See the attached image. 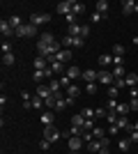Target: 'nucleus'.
Returning a JSON list of instances; mask_svg holds the SVG:
<instances>
[{
    "label": "nucleus",
    "instance_id": "1",
    "mask_svg": "<svg viewBox=\"0 0 138 154\" xmlns=\"http://www.w3.org/2000/svg\"><path fill=\"white\" fill-rule=\"evenodd\" d=\"M41 136H44L46 140L55 143V140H60V138H62V131H58V129L51 124V127H41Z\"/></svg>",
    "mask_w": 138,
    "mask_h": 154
},
{
    "label": "nucleus",
    "instance_id": "2",
    "mask_svg": "<svg viewBox=\"0 0 138 154\" xmlns=\"http://www.w3.org/2000/svg\"><path fill=\"white\" fill-rule=\"evenodd\" d=\"M97 83H101V85H108L111 88L113 83H115V76H113V71H97Z\"/></svg>",
    "mask_w": 138,
    "mask_h": 154
},
{
    "label": "nucleus",
    "instance_id": "3",
    "mask_svg": "<svg viewBox=\"0 0 138 154\" xmlns=\"http://www.w3.org/2000/svg\"><path fill=\"white\" fill-rule=\"evenodd\" d=\"M14 35H16V37H35V35H37V28H35L32 23H28V26H21Z\"/></svg>",
    "mask_w": 138,
    "mask_h": 154
},
{
    "label": "nucleus",
    "instance_id": "4",
    "mask_svg": "<svg viewBox=\"0 0 138 154\" xmlns=\"http://www.w3.org/2000/svg\"><path fill=\"white\" fill-rule=\"evenodd\" d=\"M83 138L81 136H72V138H67V145H69V152H81V147H83Z\"/></svg>",
    "mask_w": 138,
    "mask_h": 154
},
{
    "label": "nucleus",
    "instance_id": "5",
    "mask_svg": "<svg viewBox=\"0 0 138 154\" xmlns=\"http://www.w3.org/2000/svg\"><path fill=\"white\" fill-rule=\"evenodd\" d=\"M51 21V14H30V23L35 28H39L41 23H48Z\"/></svg>",
    "mask_w": 138,
    "mask_h": 154
},
{
    "label": "nucleus",
    "instance_id": "6",
    "mask_svg": "<svg viewBox=\"0 0 138 154\" xmlns=\"http://www.w3.org/2000/svg\"><path fill=\"white\" fill-rule=\"evenodd\" d=\"M72 7H74V2L72 0H62V2H58V14L60 16H67V14H72Z\"/></svg>",
    "mask_w": 138,
    "mask_h": 154
},
{
    "label": "nucleus",
    "instance_id": "7",
    "mask_svg": "<svg viewBox=\"0 0 138 154\" xmlns=\"http://www.w3.org/2000/svg\"><path fill=\"white\" fill-rule=\"evenodd\" d=\"M133 12L138 14V2H133V0H124V2H122V14L129 16V14H133Z\"/></svg>",
    "mask_w": 138,
    "mask_h": 154
},
{
    "label": "nucleus",
    "instance_id": "8",
    "mask_svg": "<svg viewBox=\"0 0 138 154\" xmlns=\"http://www.w3.org/2000/svg\"><path fill=\"white\" fill-rule=\"evenodd\" d=\"M0 35H2V37H12V35H14V28L9 26V21H7V19L0 21Z\"/></svg>",
    "mask_w": 138,
    "mask_h": 154
},
{
    "label": "nucleus",
    "instance_id": "9",
    "mask_svg": "<svg viewBox=\"0 0 138 154\" xmlns=\"http://www.w3.org/2000/svg\"><path fill=\"white\" fill-rule=\"evenodd\" d=\"M58 42V39L53 37V32H41L39 35V44H44V46H53Z\"/></svg>",
    "mask_w": 138,
    "mask_h": 154
},
{
    "label": "nucleus",
    "instance_id": "10",
    "mask_svg": "<svg viewBox=\"0 0 138 154\" xmlns=\"http://www.w3.org/2000/svg\"><path fill=\"white\" fill-rule=\"evenodd\" d=\"M65 74H67V76H69V78H72V81H76V78H81V76H83V71H81L78 67H76V64H69Z\"/></svg>",
    "mask_w": 138,
    "mask_h": 154
},
{
    "label": "nucleus",
    "instance_id": "11",
    "mask_svg": "<svg viewBox=\"0 0 138 154\" xmlns=\"http://www.w3.org/2000/svg\"><path fill=\"white\" fill-rule=\"evenodd\" d=\"M55 122V115H53V110H44L41 113V127H51Z\"/></svg>",
    "mask_w": 138,
    "mask_h": 154
},
{
    "label": "nucleus",
    "instance_id": "12",
    "mask_svg": "<svg viewBox=\"0 0 138 154\" xmlns=\"http://www.w3.org/2000/svg\"><path fill=\"white\" fill-rule=\"evenodd\" d=\"M37 97H41V99H51L53 97V92H51V88H48V85H37Z\"/></svg>",
    "mask_w": 138,
    "mask_h": 154
},
{
    "label": "nucleus",
    "instance_id": "13",
    "mask_svg": "<svg viewBox=\"0 0 138 154\" xmlns=\"http://www.w3.org/2000/svg\"><path fill=\"white\" fill-rule=\"evenodd\" d=\"M32 64H35V69H37V71H44L46 67H51V64H48V60H46V58H41V55H37Z\"/></svg>",
    "mask_w": 138,
    "mask_h": 154
},
{
    "label": "nucleus",
    "instance_id": "14",
    "mask_svg": "<svg viewBox=\"0 0 138 154\" xmlns=\"http://www.w3.org/2000/svg\"><path fill=\"white\" fill-rule=\"evenodd\" d=\"M85 147H87V152H92V154H94V152H99V149H104V143L94 138V140H90V143H87Z\"/></svg>",
    "mask_w": 138,
    "mask_h": 154
},
{
    "label": "nucleus",
    "instance_id": "15",
    "mask_svg": "<svg viewBox=\"0 0 138 154\" xmlns=\"http://www.w3.org/2000/svg\"><path fill=\"white\" fill-rule=\"evenodd\" d=\"M7 21H9V26L14 28V32L19 30L21 26H23V21H21V16H19V14H12V16H9V19H7Z\"/></svg>",
    "mask_w": 138,
    "mask_h": 154
},
{
    "label": "nucleus",
    "instance_id": "16",
    "mask_svg": "<svg viewBox=\"0 0 138 154\" xmlns=\"http://www.w3.org/2000/svg\"><path fill=\"white\" fill-rule=\"evenodd\" d=\"M55 58H58V62H69V60H72V51H67V48H62V51L60 53H55Z\"/></svg>",
    "mask_w": 138,
    "mask_h": 154
},
{
    "label": "nucleus",
    "instance_id": "17",
    "mask_svg": "<svg viewBox=\"0 0 138 154\" xmlns=\"http://www.w3.org/2000/svg\"><path fill=\"white\" fill-rule=\"evenodd\" d=\"M83 81H87V83H94V81H97V71L94 69H83Z\"/></svg>",
    "mask_w": 138,
    "mask_h": 154
},
{
    "label": "nucleus",
    "instance_id": "18",
    "mask_svg": "<svg viewBox=\"0 0 138 154\" xmlns=\"http://www.w3.org/2000/svg\"><path fill=\"white\" fill-rule=\"evenodd\" d=\"M81 94V90H78V85H69V88H67V97H69V99H72V101H76V97Z\"/></svg>",
    "mask_w": 138,
    "mask_h": 154
},
{
    "label": "nucleus",
    "instance_id": "19",
    "mask_svg": "<svg viewBox=\"0 0 138 154\" xmlns=\"http://www.w3.org/2000/svg\"><path fill=\"white\" fill-rule=\"evenodd\" d=\"M97 62L101 64V67H111V64H113V55H111V53H104V55H99Z\"/></svg>",
    "mask_w": 138,
    "mask_h": 154
},
{
    "label": "nucleus",
    "instance_id": "20",
    "mask_svg": "<svg viewBox=\"0 0 138 154\" xmlns=\"http://www.w3.org/2000/svg\"><path fill=\"white\" fill-rule=\"evenodd\" d=\"M124 83L129 85V88H136V85H138V74H133V71H131V74H127Z\"/></svg>",
    "mask_w": 138,
    "mask_h": 154
},
{
    "label": "nucleus",
    "instance_id": "21",
    "mask_svg": "<svg viewBox=\"0 0 138 154\" xmlns=\"http://www.w3.org/2000/svg\"><path fill=\"white\" fill-rule=\"evenodd\" d=\"M83 124H85V117L81 115V113H76V115L72 117V127H78V129H83Z\"/></svg>",
    "mask_w": 138,
    "mask_h": 154
},
{
    "label": "nucleus",
    "instance_id": "22",
    "mask_svg": "<svg viewBox=\"0 0 138 154\" xmlns=\"http://www.w3.org/2000/svg\"><path fill=\"white\" fill-rule=\"evenodd\" d=\"M129 147H131V140H129V136H127V138H122V140L118 143V149H120V152H129Z\"/></svg>",
    "mask_w": 138,
    "mask_h": 154
},
{
    "label": "nucleus",
    "instance_id": "23",
    "mask_svg": "<svg viewBox=\"0 0 138 154\" xmlns=\"http://www.w3.org/2000/svg\"><path fill=\"white\" fill-rule=\"evenodd\" d=\"M51 69L53 71H55V74H60V76H65V64H62V62H58V60H55V62H51Z\"/></svg>",
    "mask_w": 138,
    "mask_h": 154
},
{
    "label": "nucleus",
    "instance_id": "24",
    "mask_svg": "<svg viewBox=\"0 0 138 154\" xmlns=\"http://www.w3.org/2000/svg\"><path fill=\"white\" fill-rule=\"evenodd\" d=\"M129 110H131V108H129V103H118V110H115V113H118L120 117H127V115H129Z\"/></svg>",
    "mask_w": 138,
    "mask_h": 154
},
{
    "label": "nucleus",
    "instance_id": "25",
    "mask_svg": "<svg viewBox=\"0 0 138 154\" xmlns=\"http://www.w3.org/2000/svg\"><path fill=\"white\" fill-rule=\"evenodd\" d=\"M92 136H94L97 140H101V138H106V136H108V131H106V129H101V127H94V129H92Z\"/></svg>",
    "mask_w": 138,
    "mask_h": 154
},
{
    "label": "nucleus",
    "instance_id": "26",
    "mask_svg": "<svg viewBox=\"0 0 138 154\" xmlns=\"http://www.w3.org/2000/svg\"><path fill=\"white\" fill-rule=\"evenodd\" d=\"M72 14H76V16L85 14V5H83V2H74V7H72Z\"/></svg>",
    "mask_w": 138,
    "mask_h": 154
},
{
    "label": "nucleus",
    "instance_id": "27",
    "mask_svg": "<svg viewBox=\"0 0 138 154\" xmlns=\"http://www.w3.org/2000/svg\"><path fill=\"white\" fill-rule=\"evenodd\" d=\"M118 113H115V110H108V113H106V122L108 124H118Z\"/></svg>",
    "mask_w": 138,
    "mask_h": 154
},
{
    "label": "nucleus",
    "instance_id": "28",
    "mask_svg": "<svg viewBox=\"0 0 138 154\" xmlns=\"http://www.w3.org/2000/svg\"><path fill=\"white\" fill-rule=\"evenodd\" d=\"M94 12L106 14V12H108V2H106V0H97V9H94Z\"/></svg>",
    "mask_w": 138,
    "mask_h": 154
},
{
    "label": "nucleus",
    "instance_id": "29",
    "mask_svg": "<svg viewBox=\"0 0 138 154\" xmlns=\"http://www.w3.org/2000/svg\"><path fill=\"white\" fill-rule=\"evenodd\" d=\"M113 55H118V58H124V46H122V44H113Z\"/></svg>",
    "mask_w": 138,
    "mask_h": 154
},
{
    "label": "nucleus",
    "instance_id": "30",
    "mask_svg": "<svg viewBox=\"0 0 138 154\" xmlns=\"http://www.w3.org/2000/svg\"><path fill=\"white\" fill-rule=\"evenodd\" d=\"M41 106H46V103H44V99H41V97H37V94H35V97H32V108L41 110Z\"/></svg>",
    "mask_w": 138,
    "mask_h": 154
},
{
    "label": "nucleus",
    "instance_id": "31",
    "mask_svg": "<svg viewBox=\"0 0 138 154\" xmlns=\"http://www.w3.org/2000/svg\"><path fill=\"white\" fill-rule=\"evenodd\" d=\"M81 115L85 117V120H92V117H94V108H90V106H85V108L81 110Z\"/></svg>",
    "mask_w": 138,
    "mask_h": 154
},
{
    "label": "nucleus",
    "instance_id": "32",
    "mask_svg": "<svg viewBox=\"0 0 138 154\" xmlns=\"http://www.w3.org/2000/svg\"><path fill=\"white\" fill-rule=\"evenodd\" d=\"M113 76H115V78H124L127 76L124 67H113Z\"/></svg>",
    "mask_w": 138,
    "mask_h": 154
},
{
    "label": "nucleus",
    "instance_id": "33",
    "mask_svg": "<svg viewBox=\"0 0 138 154\" xmlns=\"http://www.w3.org/2000/svg\"><path fill=\"white\" fill-rule=\"evenodd\" d=\"M92 23H101V21H106V14H99V12H92Z\"/></svg>",
    "mask_w": 138,
    "mask_h": 154
},
{
    "label": "nucleus",
    "instance_id": "34",
    "mask_svg": "<svg viewBox=\"0 0 138 154\" xmlns=\"http://www.w3.org/2000/svg\"><path fill=\"white\" fill-rule=\"evenodd\" d=\"M67 35H69V37H78L81 35V26L78 23H76V26H69V32H67Z\"/></svg>",
    "mask_w": 138,
    "mask_h": 154
},
{
    "label": "nucleus",
    "instance_id": "35",
    "mask_svg": "<svg viewBox=\"0 0 138 154\" xmlns=\"http://www.w3.org/2000/svg\"><path fill=\"white\" fill-rule=\"evenodd\" d=\"M2 62H5L7 67H9V64H14V62H16V55H14V53H7V55H2Z\"/></svg>",
    "mask_w": 138,
    "mask_h": 154
},
{
    "label": "nucleus",
    "instance_id": "36",
    "mask_svg": "<svg viewBox=\"0 0 138 154\" xmlns=\"http://www.w3.org/2000/svg\"><path fill=\"white\" fill-rule=\"evenodd\" d=\"M67 106H69V101H67V97H62V99H58V103H55V110H65Z\"/></svg>",
    "mask_w": 138,
    "mask_h": 154
},
{
    "label": "nucleus",
    "instance_id": "37",
    "mask_svg": "<svg viewBox=\"0 0 138 154\" xmlns=\"http://www.w3.org/2000/svg\"><path fill=\"white\" fill-rule=\"evenodd\" d=\"M118 99H108V101H106V110H118Z\"/></svg>",
    "mask_w": 138,
    "mask_h": 154
},
{
    "label": "nucleus",
    "instance_id": "38",
    "mask_svg": "<svg viewBox=\"0 0 138 154\" xmlns=\"http://www.w3.org/2000/svg\"><path fill=\"white\" fill-rule=\"evenodd\" d=\"M32 81L41 85V81H44V71H37V69H35V74H32Z\"/></svg>",
    "mask_w": 138,
    "mask_h": 154
},
{
    "label": "nucleus",
    "instance_id": "39",
    "mask_svg": "<svg viewBox=\"0 0 138 154\" xmlns=\"http://www.w3.org/2000/svg\"><path fill=\"white\" fill-rule=\"evenodd\" d=\"M0 48H2V55H7V53H12V44H9V42H2V44H0Z\"/></svg>",
    "mask_w": 138,
    "mask_h": 154
},
{
    "label": "nucleus",
    "instance_id": "40",
    "mask_svg": "<svg viewBox=\"0 0 138 154\" xmlns=\"http://www.w3.org/2000/svg\"><path fill=\"white\" fill-rule=\"evenodd\" d=\"M60 44H62V46H74V37H69V35H65V37L60 39Z\"/></svg>",
    "mask_w": 138,
    "mask_h": 154
},
{
    "label": "nucleus",
    "instance_id": "41",
    "mask_svg": "<svg viewBox=\"0 0 138 154\" xmlns=\"http://www.w3.org/2000/svg\"><path fill=\"white\" fill-rule=\"evenodd\" d=\"M60 85H62V88H69V85H72V78L67 76V74H65V76H60Z\"/></svg>",
    "mask_w": 138,
    "mask_h": 154
},
{
    "label": "nucleus",
    "instance_id": "42",
    "mask_svg": "<svg viewBox=\"0 0 138 154\" xmlns=\"http://www.w3.org/2000/svg\"><path fill=\"white\" fill-rule=\"evenodd\" d=\"M106 131H108V136H118V134H120L118 124H108V129H106Z\"/></svg>",
    "mask_w": 138,
    "mask_h": 154
},
{
    "label": "nucleus",
    "instance_id": "43",
    "mask_svg": "<svg viewBox=\"0 0 138 154\" xmlns=\"http://www.w3.org/2000/svg\"><path fill=\"white\" fill-rule=\"evenodd\" d=\"M85 92H87V94H97V83H87L85 85Z\"/></svg>",
    "mask_w": 138,
    "mask_h": 154
},
{
    "label": "nucleus",
    "instance_id": "44",
    "mask_svg": "<svg viewBox=\"0 0 138 154\" xmlns=\"http://www.w3.org/2000/svg\"><path fill=\"white\" fill-rule=\"evenodd\" d=\"M118 94H120V90L115 85H111V88H108V97H111V99H118Z\"/></svg>",
    "mask_w": 138,
    "mask_h": 154
},
{
    "label": "nucleus",
    "instance_id": "45",
    "mask_svg": "<svg viewBox=\"0 0 138 154\" xmlns=\"http://www.w3.org/2000/svg\"><path fill=\"white\" fill-rule=\"evenodd\" d=\"M51 145H53V143H51V140H46V138H41V140H39V147L44 149V152H46V149H51Z\"/></svg>",
    "mask_w": 138,
    "mask_h": 154
},
{
    "label": "nucleus",
    "instance_id": "46",
    "mask_svg": "<svg viewBox=\"0 0 138 154\" xmlns=\"http://www.w3.org/2000/svg\"><path fill=\"white\" fill-rule=\"evenodd\" d=\"M74 46H76V48H83V46H85V39L83 37H74Z\"/></svg>",
    "mask_w": 138,
    "mask_h": 154
},
{
    "label": "nucleus",
    "instance_id": "47",
    "mask_svg": "<svg viewBox=\"0 0 138 154\" xmlns=\"http://www.w3.org/2000/svg\"><path fill=\"white\" fill-rule=\"evenodd\" d=\"M113 64H115V67H124V58H118V55H113Z\"/></svg>",
    "mask_w": 138,
    "mask_h": 154
},
{
    "label": "nucleus",
    "instance_id": "48",
    "mask_svg": "<svg viewBox=\"0 0 138 154\" xmlns=\"http://www.w3.org/2000/svg\"><path fill=\"white\" fill-rule=\"evenodd\" d=\"M87 35H90V26H81V35H78V37H83V39H85Z\"/></svg>",
    "mask_w": 138,
    "mask_h": 154
},
{
    "label": "nucleus",
    "instance_id": "49",
    "mask_svg": "<svg viewBox=\"0 0 138 154\" xmlns=\"http://www.w3.org/2000/svg\"><path fill=\"white\" fill-rule=\"evenodd\" d=\"M106 113H108L106 108H97V110H94V117H104V120H106Z\"/></svg>",
    "mask_w": 138,
    "mask_h": 154
},
{
    "label": "nucleus",
    "instance_id": "50",
    "mask_svg": "<svg viewBox=\"0 0 138 154\" xmlns=\"http://www.w3.org/2000/svg\"><path fill=\"white\" fill-rule=\"evenodd\" d=\"M129 140H131V145H136V143H138V131H136V129L129 134Z\"/></svg>",
    "mask_w": 138,
    "mask_h": 154
},
{
    "label": "nucleus",
    "instance_id": "51",
    "mask_svg": "<svg viewBox=\"0 0 138 154\" xmlns=\"http://www.w3.org/2000/svg\"><path fill=\"white\" fill-rule=\"evenodd\" d=\"M113 85H115V88H118V90H122V88H124V78H115V83H113Z\"/></svg>",
    "mask_w": 138,
    "mask_h": 154
},
{
    "label": "nucleus",
    "instance_id": "52",
    "mask_svg": "<svg viewBox=\"0 0 138 154\" xmlns=\"http://www.w3.org/2000/svg\"><path fill=\"white\" fill-rule=\"evenodd\" d=\"M53 76H55V71H53L51 67H46L44 69V78H53Z\"/></svg>",
    "mask_w": 138,
    "mask_h": 154
},
{
    "label": "nucleus",
    "instance_id": "53",
    "mask_svg": "<svg viewBox=\"0 0 138 154\" xmlns=\"http://www.w3.org/2000/svg\"><path fill=\"white\" fill-rule=\"evenodd\" d=\"M129 99H138V88H131V92H129Z\"/></svg>",
    "mask_w": 138,
    "mask_h": 154
},
{
    "label": "nucleus",
    "instance_id": "54",
    "mask_svg": "<svg viewBox=\"0 0 138 154\" xmlns=\"http://www.w3.org/2000/svg\"><path fill=\"white\" fill-rule=\"evenodd\" d=\"M129 108H131V110H138V99H131V101H129Z\"/></svg>",
    "mask_w": 138,
    "mask_h": 154
},
{
    "label": "nucleus",
    "instance_id": "55",
    "mask_svg": "<svg viewBox=\"0 0 138 154\" xmlns=\"http://www.w3.org/2000/svg\"><path fill=\"white\" fill-rule=\"evenodd\" d=\"M97 154H111V152H108V147H104V149H99Z\"/></svg>",
    "mask_w": 138,
    "mask_h": 154
},
{
    "label": "nucleus",
    "instance_id": "56",
    "mask_svg": "<svg viewBox=\"0 0 138 154\" xmlns=\"http://www.w3.org/2000/svg\"><path fill=\"white\" fill-rule=\"evenodd\" d=\"M133 129H136V131H138V120H136V122H133Z\"/></svg>",
    "mask_w": 138,
    "mask_h": 154
}]
</instances>
